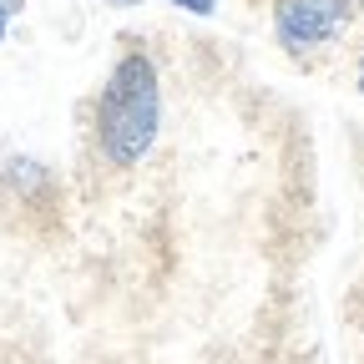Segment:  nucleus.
Returning <instances> with one entry per match:
<instances>
[{
  "label": "nucleus",
  "mask_w": 364,
  "mask_h": 364,
  "mask_svg": "<svg viewBox=\"0 0 364 364\" xmlns=\"http://www.w3.org/2000/svg\"><path fill=\"white\" fill-rule=\"evenodd\" d=\"M16 16H21V0H0V41L11 36V26H16Z\"/></svg>",
  "instance_id": "20e7f679"
},
{
  "label": "nucleus",
  "mask_w": 364,
  "mask_h": 364,
  "mask_svg": "<svg viewBox=\"0 0 364 364\" xmlns=\"http://www.w3.org/2000/svg\"><path fill=\"white\" fill-rule=\"evenodd\" d=\"M354 86L364 91V41H359V56H354Z\"/></svg>",
  "instance_id": "39448f33"
},
{
  "label": "nucleus",
  "mask_w": 364,
  "mask_h": 364,
  "mask_svg": "<svg viewBox=\"0 0 364 364\" xmlns=\"http://www.w3.org/2000/svg\"><path fill=\"white\" fill-rule=\"evenodd\" d=\"M97 6H112V11H132V6H147V0H97Z\"/></svg>",
  "instance_id": "423d86ee"
},
{
  "label": "nucleus",
  "mask_w": 364,
  "mask_h": 364,
  "mask_svg": "<svg viewBox=\"0 0 364 364\" xmlns=\"http://www.w3.org/2000/svg\"><path fill=\"white\" fill-rule=\"evenodd\" d=\"M162 132V71L152 51L127 46L91 102V147L112 172L142 167Z\"/></svg>",
  "instance_id": "f257e3e1"
},
{
  "label": "nucleus",
  "mask_w": 364,
  "mask_h": 364,
  "mask_svg": "<svg viewBox=\"0 0 364 364\" xmlns=\"http://www.w3.org/2000/svg\"><path fill=\"white\" fill-rule=\"evenodd\" d=\"M167 6L188 11V16H213V11H218V0H167Z\"/></svg>",
  "instance_id": "7ed1b4c3"
},
{
  "label": "nucleus",
  "mask_w": 364,
  "mask_h": 364,
  "mask_svg": "<svg viewBox=\"0 0 364 364\" xmlns=\"http://www.w3.org/2000/svg\"><path fill=\"white\" fill-rule=\"evenodd\" d=\"M359 0H273V41L289 56H314L354 26Z\"/></svg>",
  "instance_id": "f03ea898"
}]
</instances>
